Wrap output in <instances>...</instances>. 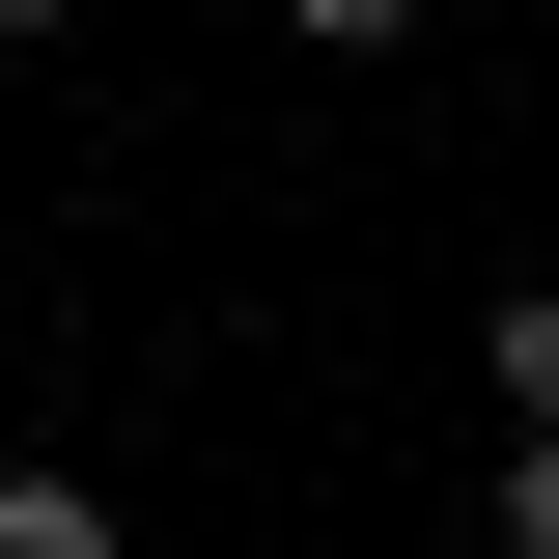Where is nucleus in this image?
Returning <instances> with one entry per match:
<instances>
[{"instance_id":"obj_1","label":"nucleus","mask_w":559,"mask_h":559,"mask_svg":"<svg viewBox=\"0 0 559 559\" xmlns=\"http://www.w3.org/2000/svg\"><path fill=\"white\" fill-rule=\"evenodd\" d=\"M476 392H503V448H559V280H503V308H476Z\"/></svg>"},{"instance_id":"obj_2","label":"nucleus","mask_w":559,"mask_h":559,"mask_svg":"<svg viewBox=\"0 0 559 559\" xmlns=\"http://www.w3.org/2000/svg\"><path fill=\"white\" fill-rule=\"evenodd\" d=\"M0 559H112V476H57V448H28V476H0Z\"/></svg>"},{"instance_id":"obj_3","label":"nucleus","mask_w":559,"mask_h":559,"mask_svg":"<svg viewBox=\"0 0 559 559\" xmlns=\"http://www.w3.org/2000/svg\"><path fill=\"white\" fill-rule=\"evenodd\" d=\"M476 532H503V559H559V448H503V503H476Z\"/></svg>"},{"instance_id":"obj_4","label":"nucleus","mask_w":559,"mask_h":559,"mask_svg":"<svg viewBox=\"0 0 559 559\" xmlns=\"http://www.w3.org/2000/svg\"><path fill=\"white\" fill-rule=\"evenodd\" d=\"M280 28H308V57H392V28H419V0H280Z\"/></svg>"},{"instance_id":"obj_5","label":"nucleus","mask_w":559,"mask_h":559,"mask_svg":"<svg viewBox=\"0 0 559 559\" xmlns=\"http://www.w3.org/2000/svg\"><path fill=\"white\" fill-rule=\"evenodd\" d=\"M28 28H84V0H0V57H28Z\"/></svg>"}]
</instances>
